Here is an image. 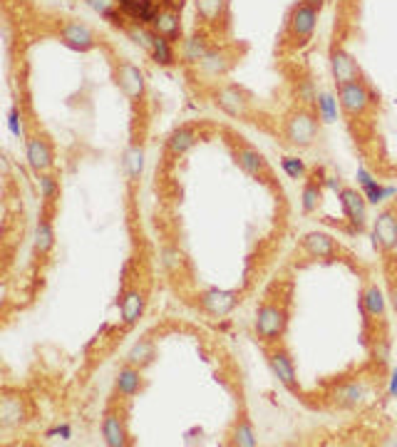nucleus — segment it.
Here are the masks:
<instances>
[{
  "mask_svg": "<svg viewBox=\"0 0 397 447\" xmlns=\"http://www.w3.org/2000/svg\"><path fill=\"white\" fill-rule=\"evenodd\" d=\"M117 82H120L122 92L132 99V102H139L144 97V75H141L139 67H134L132 62H122L120 70H117Z\"/></svg>",
  "mask_w": 397,
  "mask_h": 447,
  "instance_id": "obj_9",
  "label": "nucleus"
},
{
  "mask_svg": "<svg viewBox=\"0 0 397 447\" xmlns=\"http://www.w3.org/2000/svg\"><path fill=\"white\" fill-rule=\"evenodd\" d=\"M0 418H3V425L6 427L20 425L25 420V405H22V400L15 398V395H6L3 405H0Z\"/></svg>",
  "mask_w": 397,
  "mask_h": 447,
  "instance_id": "obj_24",
  "label": "nucleus"
},
{
  "mask_svg": "<svg viewBox=\"0 0 397 447\" xmlns=\"http://www.w3.org/2000/svg\"><path fill=\"white\" fill-rule=\"evenodd\" d=\"M216 104L231 117H246L249 115V99H246V95L236 88H221L218 90Z\"/></svg>",
  "mask_w": 397,
  "mask_h": 447,
  "instance_id": "obj_13",
  "label": "nucleus"
},
{
  "mask_svg": "<svg viewBox=\"0 0 397 447\" xmlns=\"http://www.w3.org/2000/svg\"><path fill=\"white\" fill-rule=\"evenodd\" d=\"M283 170L288 172L291 179H300V177L305 174L303 162H300V159H295V157H286V159H283Z\"/></svg>",
  "mask_w": 397,
  "mask_h": 447,
  "instance_id": "obj_36",
  "label": "nucleus"
},
{
  "mask_svg": "<svg viewBox=\"0 0 397 447\" xmlns=\"http://www.w3.org/2000/svg\"><path fill=\"white\" fill-rule=\"evenodd\" d=\"M60 38H62V43L80 50V53H85V50H90L95 45L92 30H90L85 22H67V25L60 30Z\"/></svg>",
  "mask_w": 397,
  "mask_h": 447,
  "instance_id": "obj_15",
  "label": "nucleus"
},
{
  "mask_svg": "<svg viewBox=\"0 0 397 447\" xmlns=\"http://www.w3.org/2000/svg\"><path fill=\"white\" fill-rule=\"evenodd\" d=\"M102 437H104V442H107L109 447H125L127 442H130V437H127L125 420H122V415L117 413V410H109V413L104 415Z\"/></svg>",
  "mask_w": 397,
  "mask_h": 447,
  "instance_id": "obj_14",
  "label": "nucleus"
},
{
  "mask_svg": "<svg viewBox=\"0 0 397 447\" xmlns=\"http://www.w3.org/2000/svg\"><path fill=\"white\" fill-rule=\"evenodd\" d=\"M117 0H90V6L95 8L97 13H102V15H112V8H115Z\"/></svg>",
  "mask_w": 397,
  "mask_h": 447,
  "instance_id": "obj_38",
  "label": "nucleus"
},
{
  "mask_svg": "<svg viewBox=\"0 0 397 447\" xmlns=\"http://www.w3.org/2000/svg\"><path fill=\"white\" fill-rule=\"evenodd\" d=\"M152 57L159 62V65H172L174 62V50H172V40L164 38V35L154 33V40H152Z\"/></svg>",
  "mask_w": 397,
  "mask_h": 447,
  "instance_id": "obj_27",
  "label": "nucleus"
},
{
  "mask_svg": "<svg viewBox=\"0 0 397 447\" xmlns=\"http://www.w3.org/2000/svg\"><path fill=\"white\" fill-rule=\"evenodd\" d=\"M127 35H130L137 45H141L144 50H152L154 33H149L147 25H141V22H132V25H127Z\"/></svg>",
  "mask_w": 397,
  "mask_h": 447,
  "instance_id": "obj_34",
  "label": "nucleus"
},
{
  "mask_svg": "<svg viewBox=\"0 0 397 447\" xmlns=\"http://www.w3.org/2000/svg\"><path fill=\"white\" fill-rule=\"evenodd\" d=\"M196 3V13L204 22H214L223 15L226 11V0H194Z\"/></svg>",
  "mask_w": 397,
  "mask_h": 447,
  "instance_id": "obj_28",
  "label": "nucleus"
},
{
  "mask_svg": "<svg viewBox=\"0 0 397 447\" xmlns=\"http://www.w3.org/2000/svg\"><path fill=\"white\" fill-rule=\"evenodd\" d=\"M115 385H117V395H122V398H132V395H137L141 390L139 368H134V366H130V363H127V366L117 373Z\"/></svg>",
  "mask_w": 397,
  "mask_h": 447,
  "instance_id": "obj_20",
  "label": "nucleus"
},
{
  "mask_svg": "<svg viewBox=\"0 0 397 447\" xmlns=\"http://www.w3.org/2000/svg\"><path fill=\"white\" fill-rule=\"evenodd\" d=\"M40 194H43L45 202H55L57 199V194H60V184H57V179H55L53 174H40Z\"/></svg>",
  "mask_w": 397,
  "mask_h": 447,
  "instance_id": "obj_35",
  "label": "nucleus"
},
{
  "mask_svg": "<svg viewBox=\"0 0 397 447\" xmlns=\"http://www.w3.org/2000/svg\"><path fill=\"white\" fill-rule=\"evenodd\" d=\"M196 142H199V132H196L194 127L184 125V127H179V130H174L172 135H169L167 149H169L172 157H181V154L189 152Z\"/></svg>",
  "mask_w": 397,
  "mask_h": 447,
  "instance_id": "obj_17",
  "label": "nucleus"
},
{
  "mask_svg": "<svg viewBox=\"0 0 397 447\" xmlns=\"http://www.w3.org/2000/svg\"><path fill=\"white\" fill-rule=\"evenodd\" d=\"M164 266H167L169 271H176V268L181 266L179 251H174V249H167V251H164Z\"/></svg>",
  "mask_w": 397,
  "mask_h": 447,
  "instance_id": "obj_37",
  "label": "nucleus"
},
{
  "mask_svg": "<svg viewBox=\"0 0 397 447\" xmlns=\"http://www.w3.org/2000/svg\"><path fill=\"white\" fill-rule=\"evenodd\" d=\"M283 135H286V142L293 144V147H310L318 139V117L310 109H295L286 120Z\"/></svg>",
  "mask_w": 397,
  "mask_h": 447,
  "instance_id": "obj_1",
  "label": "nucleus"
},
{
  "mask_svg": "<svg viewBox=\"0 0 397 447\" xmlns=\"http://www.w3.org/2000/svg\"><path fill=\"white\" fill-rule=\"evenodd\" d=\"M363 311L370 321H380L385 316V296H382L380 286L368 284L363 291Z\"/></svg>",
  "mask_w": 397,
  "mask_h": 447,
  "instance_id": "obj_18",
  "label": "nucleus"
},
{
  "mask_svg": "<svg viewBox=\"0 0 397 447\" xmlns=\"http://www.w3.org/2000/svg\"><path fill=\"white\" fill-rule=\"evenodd\" d=\"M141 167H144V147L141 144H132V149L127 152V174H130V181L139 179Z\"/></svg>",
  "mask_w": 397,
  "mask_h": 447,
  "instance_id": "obj_30",
  "label": "nucleus"
},
{
  "mask_svg": "<svg viewBox=\"0 0 397 447\" xmlns=\"http://www.w3.org/2000/svg\"><path fill=\"white\" fill-rule=\"evenodd\" d=\"M154 358H157V348H154V341L149 338H141L137 341L134 345H132V350L127 353V363L134 368H147L149 363H154Z\"/></svg>",
  "mask_w": 397,
  "mask_h": 447,
  "instance_id": "obj_22",
  "label": "nucleus"
},
{
  "mask_svg": "<svg viewBox=\"0 0 397 447\" xmlns=\"http://www.w3.org/2000/svg\"><path fill=\"white\" fill-rule=\"evenodd\" d=\"M390 298H392V305H395V311H397V281H392L390 284Z\"/></svg>",
  "mask_w": 397,
  "mask_h": 447,
  "instance_id": "obj_39",
  "label": "nucleus"
},
{
  "mask_svg": "<svg viewBox=\"0 0 397 447\" xmlns=\"http://www.w3.org/2000/svg\"><path fill=\"white\" fill-rule=\"evenodd\" d=\"M120 311H122V323H125V326L137 323V318H139L141 311H144V294H141L139 289H130L125 296H122Z\"/></svg>",
  "mask_w": 397,
  "mask_h": 447,
  "instance_id": "obj_19",
  "label": "nucleus"
},
{
  "mask_svg": "<svg viewBox=\"0 0 397 447\" xmlns=\"http://www.w3.org/2000/svg\"><path fill=\"white\" fill-rule=\"evenodd\" d=\"M55 246V231L48 216H40L38 229H35V254L38 256H48Z\"/></svg>",
  "mask_w": 397,
  "mask_h": 447,
  "instance_id": "obj_26",
  "label": "nucleus"
},
{
  "mask_svg": "<svg viewBox=\"0 0 397 447\" xmlns=\"http://www.w3.org/2000/svg\"><path fill=\"white\" fill-rule=\"evenodd\" d=\"M337 102L343 107L345 115L350 117H363L368 109H370V90L365 88V82H345V85H337Z\"/></svg>",
  "mask_w": 397,
  "mask_h": 447,
  "instance_id": "obj_3",
  "label": "nucleus"
},
{
  "mask_svg": "<svg viewBox=\"0 0 397 447\" xmlns=\"http://www.w3.org/2000/svg\"><path fill=\"white\" fill-rule=\"evenodd\" d=\"M321 199H323L321 181H308V184L303 186V212L305 214L316 212L318 204H321Z\"/></svg>",
  "mask_w": 397,
  "mask_h": 447,
  "instance_id": "obj_33",
  "label": "nucleus"
},
{
  "mask_svg": "<svg viewBox=\"0 0 397 447\" xmlns=\"http://www.w3.org/2000/svg\"><path fill=\"white\" fill-rule=\"evenodd\" d=\"M316 104H318V117H321L323 122H335V115H337V99L333 97L330 92H318Z\"/></svg>",
  "mask_w": 397,
  "mask_h": 447,
  "instance_id": "obj_31",
  "label": "nucleus"
},
{
  "mask_svg": "<svg viewBox=\"0 0 397 447\" xmlns=\"http://www.w3.org/2000/svg\"><path fill=\"white\" fill-rule=\"evenodd\" d=\"M256 432H253V427H251V422L246 420V418H241L239 422H236L234 427V445L239 447H253L256 445Z\"/></svg>",
  "mask_w": 397,
  "mask_h": 447,
  "instance_id": "obj_32",
  "label": "nucleus"
},
{
  "mask_svg": "<svg viewBox=\"0 0 397 447\" xmlns=\"http://www.w3.org/2000/svg\"><path fill=\"white\" fill-rule=\"evenodd\" d=\"M365 398H368V385H365L363 380L343 383V385H337L335 390H333V403L343 410L358 408Z\"/></svg>",
  "mask_w": 397,
  "mask_h": 447,
  "instance_id": "obj_11",
  "label": "nucleus"
},
{
  "mask_svg": "<svg viewBox=\"0 0 397 447\" xmlns=\"http://www.w3.org/2000/svg\"><path fill=\"white\" fill-rule=\"evenodd\" d=\"M268 363H271V368H273V373H276L278 380L288 387V390L298 393V378H295L293 358H291L288 350H283V348L273 350V353L268 355Z\"/></svg>",
  "mask_w": 397,
  "mask_h": 447,
  "instance_id": "obj_10",
  "label": "nucleus"
},
{
  "mask_svg": "<svg viewBox=\"0 0 397 447\" xmlns=\"http://www.w3.org/2000/svg\"><path fill=\"white\" fill-rule=\"evenodd\" d=\"M300 246H303L305 254L313 259L335 256V241H333L328 234H323V231H310V234H305L303 241H300Z\"/></svg>",
  "mask_w": 397,
  "mask_h": 447,
  "instance_id": "obj_16",
  "label": "nucleus"
},
{
  "mask_svg": "<svg viewBox=\"0 0 397 447\" xmlns=\"http://www.w3.org/2000/svg\"><path fill=\"white\" fill-rule=\"evenodd\" d=\"M318 11L321 8L310 6V3H298L291 13V33L295 35L298 40H308L316 30V22H318Z\"/></svg>",
  "mask_w": 397,
  "mask_h": 447,
  "instance_id": "obj_6",
  "label": "nucleus"
},
{
  "mask_svg": "<svg viewBox=\"0 0 397 447\" xmlns=\"http://www.w3.org/2000/svg\"><path fill=\"white\" fill-rule=\"evenodd\" d=\"M340 204H343V212L345 216L350 219L355 229H365V224H368V204H365L363 194L358 189H340Z\"/></svg>",
  "mask_w": 397,
  "mask_h": 447,
  "instance_id": "obj_8",
  "label": "nucleus"
},
{
  "mask_svg": "<svg viewBox=\"0 0 397 447\" xmlns=\"http://www.w3.org/2000/svg\"><path fill=\"white\" fill-rule=\"evenodd\" d=\"M286 326H288V313L286 308L276 303H263L256 311V336L266 343H273L286 333Z\"/></svg>",
  "mask_w": 397,
  "mask_h": 447,
  "instance_id": "obj_2",
  "label": "nucleus"
},
{
  "mask_svg": "<svg viewBox=\"0 0 397 447\" xmlns=\"http://www.w3.org/2000/svg\"><path fill=\"white\" fill-rule=\"evenodd\" d=\"M330 72L335 77L337 85H345V82H358L363 77L360 65L355 62V57L343 48H335L330 53Z\"/></svg>",
  "mask_w": 397,
  "mask_h": 447,
  "instance_id": "obj_5",
  "label": "nucleus"
},
{
  "mask_svg": "<svg viewBox=\"0 0 397 447\" xmlns=\"http://www.w3.org/2000/svg\"><path fill=\"white\" fill-rule=\"evenodd\" d=\"M236 159H239L241 170H244L246 174H251V177H263L268 172L266 159H263V154L256 152V149L241 147L239 152H236Z\"/></svg>",
  "mask_w": 397,
  "mask_h": 447,
  "instance_id": "obj_21",
  "label": "nucleus"
},
{
  "mask_svg": "<svg viewBox=\"0 0 397 447\" xmlns=\"http://www.w3.org/2000/svg\"><path fill=\"white\" fill-rule=\"evenodd\" d=\"M154 33L164 35V38H169V40H176V38H179V33H181L179 15H176L172 8L162 11L157 15V20H154Z\"/></svg>",
  "mask_w": 397,
  "mask_h": 447,
  "instance_id": "obj_25",
  "label": "nucleus"
},
{
  "mask_svg": "<svg viewBox=\"0 0 397 447\" xmlns=\"http://www.w3.org/2000/svg\"><path fill=\"white\" fill-rule=\"evenodd\" d=\"M375 244L382 251L397 249V212H382L375 219Z\"/></svg>",
  "mask_w": 397,
  "mask_h": 447,
  "instance_id": "obj_12",
  "label": "nucleus"
},
{
  "mask_svg": "<svg viewBox=\"0 0 397 447\" xmlns=\"http://www.w3.org/2000/svg\"><path fill=\"white\" fill-rule=\"evenodd\" d=\"M207 55H209V45H207V40L199 38V35H194V38H189L184 43V57H186V62H202Z\"/></svg>",
  "mask_w": 397,
  "mask_h": 447,
  "instance_id": "obj_29",
  "label": "nucleus"
},
{
  "mask_svg": "<svg viewBox=\"0 0 397 447\" xmlns=\"http://www.w3.org/2000/svg\"><path fill=\"white\" fill-rule=\"evenodd\" d=\"M236 303H239V291L209 289L199 296V305H202L209 316H216V318L231 313L236 308Z\"/></svg>",
  "mask_w": 397,
  "mask_h": 447,
  "instance_id": "obj_4",
  "label": "nucleus"
},
{
  "mask_svg": "<svg viewBox=\"0 0 397 447\" xmlns=\"http://www.w3.org/2000/svg\"><path fill=\"white\" fill-rule=\"evenodd\" d=\"M229 65H231V55L226 53V50H209L207 57L199 62L202 72H204V75H209V77L223 75V72L229 70Z\"/></svg>",
  "mask_w": 397,
  "mask_h": 447,
  "instance_id": "obj_23",
  "label": "nucleus"
},
{
  "mask_svg": "<svg viewBox=\"0 0 397 447\" xmlns=\"http://www.w3.org/2000/svg\"><path fill=\"white\" fill-rule=\"evenodd\" d=\"M25 157H27V164H30V170L38 172V174H45V172H50V167H53V147H50L48 139L40 135L27 139Z\"/></svg>",
  "mask_w": 397,
  "mask_h": 447,
  "instance_id": "obj_7",
  "label": "nucleus"
},
{
  "mask_svg": "<svg viewBox=\"0 0 397 447\" xmlns=\"http://www.w3.org/2000/svg\"><path fill=\"white\" fill-rule=\"evenodd\" d=\"M305 3H310V6H316V8L323 6V0H305Z\"/></svg>",
  "mask_w": 397,
  "mask_h": 447,
  "instance_id": "obj_40",
  "label": "nucleus"
}]
</instances>
